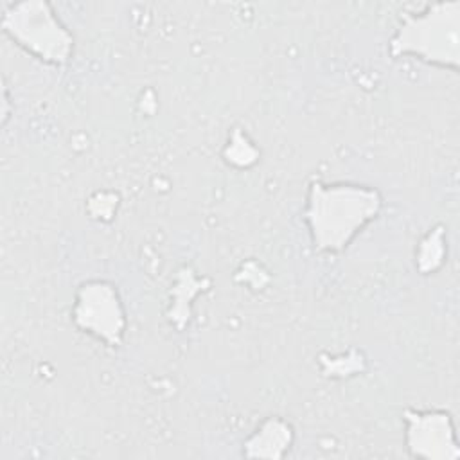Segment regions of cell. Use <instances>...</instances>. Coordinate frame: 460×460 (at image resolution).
<instances>
[{
    "label": "cell",
    "instance_id": "obj_6",
    "mask_svg": "<svg viewBox=\"0 0 460 460\" xmlns=\"http://www.w3.org/2000/svg\"><path fill=\"white\" fill-rule=\"evenodd\" d=\"M293 444V428L280 417L266 419L259 429L248 437L243 453L246 456L282 458Z\"/></svg>",
    "mask_w": 460,
    "mask_h": 460
},
{
    "label": "cell",
    "instance_id": "obj_1",
    "mask_svg": "<svg viewBox=\"0 0 460 460\" xmlns=\"http://www.w3.org/2000/svg\"><path fill=\"white\" fill-rule=\"evenodd\" d=\"M381 208L383 196L372 185L311 181L305 196L304 221L314 252H343L381 214Z\"/></svg>",
    "mask_w": 460,
    "mask_h": 460
},
{
    "label": "cell",
    "instance_id": "obj_4",
    "mask_svg": "<svg viewBox=\"0 0 460 460\" xmlns=\"http://www.w3.org/2000/svg\"><path fill=\"white\" fill-rule=\"evenodd\" d=\"M72 320L79 331L108 347H119L126 331V311L117 286L108 280L83 282L75 291Z\"/></svg>",
    "mask_w": 460,
    "mask_h": 460
},
{
    "label": "cell",
    "instance_id": "obj_3",
    "mask_svg": "<svg viewBox=\"0 0 460 460\" xmlns=\"http://www.w3.org/2000/svg\"><path fill=\"white\" fill-rule=\"evenodd\" d=\"M4 32L45 65L61 66L74 52V36L49 2L11 4L2 16Z\"/></svg>",
    "mask_w": 460,
    "mask_h": 460
},
{
    "label": "cell",
    "instance_id": "obj_2",
    "mask_svg": "<svg viewBox=\"0 0 460 460\" xmlns=\"http://www.w3.org/2000/svg\"><path fill=\"white\" fill-rule=\"evenodd\" d=\"M460 2L426 4L422 9L401 13L390 38L394 58L410 56L438 68L458 70Z\"/></svg>",
    "mask_w": 460,
    "mask_h": 460
},
{
    "label": "cell",
    "instance_id": "obj_5",
    "mask_svg": "<svg viewBox=\"0 0 460 460\" xmlns=\"http://www.w3.org/2000/svg\"><path fill=\"white\" fill-rule=\"evenodd\" d=\"M402 420L404 447L410 456L426 460H455L460 456L455 420L447 410L408 408Z\"/></svg>",
    "mask_w": 460,
    "mask_h": 460
},
{
    "label": "cell",
    "instance_id": "obj_7",
    "mask_svg": "<svg viewBox=\"0 0 460 460\" xmlns=\"http://www.w3.org/2000/svg\"><path fill=\"white\" fill-rule=\"evenodd\" d=\"M444 244H446L444 226H437L422 237L415 252V266L420 273L429 275L444 264V255H446Z\"/></svg>",
    "mask_w": 460,
    "mask_h": 460
}]
</instances>
